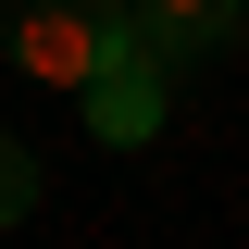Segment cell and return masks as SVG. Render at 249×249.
I'll list each match as a JSON object with an SVG mask.
<instances>
[{
  "mask_svg": "<svg viewBox=\"0 0 249 249\" xmlns=\"http://www.w3.org/2000/svg\"><path fill=\"white\" fill-rule=\"evenodd\" d=\"M162 88H175V75H162L150 50H124V37H112V50H100V75L75 88V100H88V137H100V150H137V137H162Z\"/></svg>",
  "mask_w": 249,
  "mask_h": 249,
  "instance_id": "obj_3",
  "label": "cell"
},
{
  "mask_svg": "<svg viewBox=\"0 0 249 249\" xmlns=\"http://www.w3.org/2000/svg\"><path fill=\"white\" fill-rule=\"evenodd\" d=\"M100 50H112V0H25L13 13V62L37 88H88Z\"/></svg>",
  "mask_w": 249,
  "mask_h": 249,
  "instance_id": "obj_1",
  "label": "cell"
},
{
  "mask_svg": "<svg viewBox=\"0 0 249 249\" xmlns=\"http://www.w3.org/2000/svg\"><path fill=\"white\" fill-rule=\"evenodd\" d=\"M25 212H37V162L0 137V224H25Z\"/></svg>",
  "mask_w": 249,
  "mask_h": 249,
  "instance_id": "obj_4",
  "label": "cell"
},
{
  "mask_svg": "<svg viewBox=\"0 0 249 249\" xmlns=\"http://www.w3.org/2000/svg\"><path fill=\"white\" fill-rule=\"evenodd\" d=\"M112 37L150 50L162 75H187V62H212L237 37V0H112Z\"/></svg>",
  "mask_w": 249,
  "mask_h": 249,
  "instance_id": "obj_2",
  "label": "cell"
}]
</instances>
